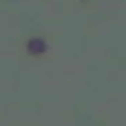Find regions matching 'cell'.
I'll return each mask as SVG.
<instances>
[{"label": "cell", "mask_w": 126, "mask_h": 126, "mask_svg": "<svg viewBox=\"0 0 126 126\" xmlns=\"http://www.w3.org/2000/svg\"><path fill=\"white\" fill-rule=\"evenodd\" d=\"M29 50H32V53H42V50H45V42H39V39H32Z\"/></svg>", "instance_id": "cell-1"}]
</instances>
